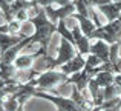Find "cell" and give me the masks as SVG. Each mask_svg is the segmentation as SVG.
Listing matches in <instances>:
<instances>
[{
    "label": "cell",
    "instance_id": "obj_1",
    "mask_svg": "<svg viewBox=\"0 0 121 111\" xmlns=\"http://www.w3.org/2000/svg\"><path fill=\"white\" fill-rule=\"evenodd\" d=\"M29 22L34 25L35 33L32 36H29L31 43H40L41 49L44 51V54H48V45L51 42V37L54 33H57V23L51 22L46 15V11L41 6L40 11H37L35 15H31Z\"/></svg>",
    "mask_w": 121,
    "mask_h": 111
},
{
    "label": "cell",
    "instance_id": "obj_2",
    "mask_svg": "<svg viewBox=\"0 0 121 111\" xmlns=\"http://www.w3.org/2000/svg\"><path fill=\"white\" fill-rule=\"evenodd\" d=\"M69 76L65 74L63 71H60V69H46V71L40 72L37 77H34L32 83L37 87V90H41V91H51L52 88L58 87V85L65 83V82H68Z\"/></svg>",
    "mask_w": 121,
    "mask_h": 111
},
{
    "label": "cell",
    "instance_id": "obj_3",
    "mask_svg": "<svg viewBox=\"0 0 121 111\" xmlns=\"http://www.w3.org/2000/svg\"><path fill=\"white\" fill-rule=\"evenodd\" d=\"M94 39H103L109 45L121 42V20L117 19V20L107 22L106 25L97 26L94 29V33L91 34V40H94Z\"/></svg>",
    "mask_w": 121,
    "mask_h": 111
},
{
    "label": "cell",
    "instance_id": "obj_4",
    "mask_svg": "<svg viewBox=\"0 0 121 111\" xmlns=\"http://www.w3.org/2000/svg\"><path fill=\"white\" fill-rule=\"evenodd\" d=\"M35 97H41V99H46L49 102H52L60 111H81L78 103L69 96H57V94H51V93H44L41 90H37Z\"/></svg>",
    "mask_w": 121,
    "mask_h": 111
},
{
    "label": "cell",
    "instance_id": "obj_5",
    "mask_svg": "<svg viewBox=\"0 0 121 111\" xmlns=\"http://www.w3.org/2000/svg\"><path fill=\"white\" fill-rule=\"evenodd\" d=\"M78 54V49L75 45H72L69 40H66L65 37L60 39V48H58V54L57 57H52V62H51V69H55L58 66H61L63 63L69 62L71 59H74Z\"/></svg>",
    "mask_w": 121,
    "mask_h": 111
},
{
    "label": "cell",
    "instance_id": "obj_6",
    "mask_svg": "<svg viewBox=\"0 0 121 111\" xmlns=\"http://www.w3.org/2000/svg\"><path fill=\"white\" fill-rule=\"evenodd\" d=\"M43 8H44V11H46L48 19H49L51 22H54V23H58L60 20H66V19L72 17L74 12H77L74 0L66 3V5H60L58 8L54 6V5H48V6H43Z\"/></svg>",
    "mask_w": 121,
    "mask_h": 111
},
{
    "label": "cell",
    "instance_id": "obj_7",
    "mask_svg": "<svg viewBox=\"0 0 121 111\" xmlns=\"http://www.w3.org/2000/svg\"><path fill=\"white\" fill-rule=\"evenodd\" d=\"M72 34H74V39H75V43H77L78 53L83 54V56H87L89 53H91V43H89L91 39L83 34L80 25H75V26L72 28Z\"/></svg>",
    "mask_w": 121,
    "mask_h": 111
},
{
    "label": "cell",
    "instance_id": "obj_8",
    "mask_svg": "<svg viewBox=\"0 0 121 111\" xmlns=\"http://www.w3.org/2000/svg\"><path fill=\"white\" fill-rule=\"evenodd\" d=\"M97 8L107 19V22L117 20L121 14V0L120 2H110V3H104V5H98Z\"/></svg>",
    "mask_w": 121,
    "mask_h": 111
},
{
    "label": "cell",
    "instance_id": "obj_9",
    "mask_svg": "<svg viewBox=\"0 0 121 111\" xmlns=\"http://www.w3.org/2000/svg\"><path fill=\"white\" fill-rule=\"evenodd\" d=\"M84 65H86V59L83 57V54L78 53L74 59H71L69 62H66V63H63L61 66H58V69L63 71L65 74L71 76V74H74V72H77V71H81V69L84 68Z\"/></svg>",
    "mask_w": 121,
    "mask_h": 111
},
{
    "label": "cell",
    "instance_id": "obj_10",
    "mask_svg": "<svg viewBox=\"0 0 121 111\" xmlns=\"http://www.w3.org/2000/svg\"><path fill=\"white\" fill-rule=\"evenodd\" d=\"M95 42L91 43V53L98 56L103 62H109V53H110V45L103 39H94Z\"/></svg>",
    "mask_w": 121,
    "mask_h": 111
},
{
    "label": "cell",
    "instance_id": "obj_11",
    "mask_svg": "<svg viewBox=\"0 0 121 111\" xmlns=\"http://www.w3.org/2000/svg\"><path fill=\"white\" fill-rule=\"evenodd\" d=\"M28 37L26 34H11V33H0V48H2V54L8 51L11 46L17 45L18 42Z\"/></svg>",
    "mask_w": 121,
    "mask_h": 111
},
{
    "label": "cell",
    "instance_id": "obj_12",
    "mask_svg": "<svg viewBox=\"0 0 121 111\" xmlns=\"http://www.w3.org/2000/svg\"><path fill=\"white\" fill-rule=\"evenodd\" d=\"M91 79H92V76L89 74L84 68H83L81 71H77V72H74V74L69 76L68 82H69V83H72V85H75V87H77L80 91H83V90H86V88H87L89 80H91Z\"/></svg>",
    "mask_w": 121,
    "mask_h": 111
},
{
    "label": "cell",
    "instance_id": "obj_13",
    "mask_svg": "<svg viewBox=\"0 0 121 111\" xmlns=\"http://www.w3.org/2000/svg\"><path fill=\"white\" fill-rule=\"evenodd\" d=\"M43 49H40L39 53L35 54H25V56H17L14 60V65L20 69H26V68H32L34 66V62L40 57V54H43Z\"/></svg>",
    "mask_w": 121,
    "mask_h": 111
},
{
    "label": "cell",
    "instance_id": "obj_14",
    "mask_svg": "<svg viewBox=\"0 0 121 111\" xmlns=\"http://www.w3.org/2000/svg\"><path fill=\"white\" fill-rule=\"evenodd\" d=\"M20 87V82L15 79H0V96L6 99L8 96L14 94Z\"/></svg>",
    "mask_w": 121,
    "mask_h": 111
},
{
    "label": "cell",
    "instance_id": "obj_15",
    "mask_svg": "<svg viewBox=\"0 0 121 111\" xmlns=\"http://www.w3.org/2000/svg\"><path fill=\"white\" fill-rule=\"evenodd\" d=\"M72 17L78 20V23H80V28H81L83 34H84V36H87L89 39H91V34L94 33V29L97 28V23H95V22L92 20L91 17L81 15V14H78V12H74V15H72Z\"/></svg>",
    "mask_w": 121,
    "mask_h": 111
},
{
    "label": "cell",
    "instance_id": "obj_16",
    "mask_svg": "<svg viewBox=\"0 0 121 111\" xmlns=\"http://www.w3.org/2000/svg\"><path fill=\"white\" fill-rule=\"evenodd\" d=\"M94 77H95V80L98 82V85H100L101 88H104V87H107V85L113 83V80H115V72L109 71V69H101Z\"/></svg>",
    "mask_w": 121,
    "mask_h": 111
},
{
    "label": "cell",
    "instance_id": "obj_17",
    "mask_svg": "<svg viewBox=\"0 0 121 111\" xmlns=\"http://www.w3.org/2000/svg\"><path fill=\"white\" fill-rule=\"evenodd\" d=\"M97 111H104V110H121V96H117V97H112V99H106L100 106L95 108Z\"/></svg>",
    "mask_w": 121,
    "mask_h": 111
},
{
    "label": "cell",
    "instance_id": "obj_18",
    "mask_svg": "<svg viewBox=\"0 0 121 111\" xmlns=\"http://www.w3.org/2000/svg\"><path fill=\"white\" fill-rule=\"evenodd\" d=\"M57 33H58L61 37H65L66 40H69V42H71L72 45L77 46V43H75V39H74V34H72V31H69V29H68V26H66V20H60L58 23H57Z\"/></svg>",
    "mask_w": 121,
    "mask_h": 111
},
{
    "label": "cell",
    "instance_id": "obj_19",
    "mask_svg": "<svg viewBox=\"0 0 121 111\" xmlns=\"http://www.w3.org/2000/svg\"><path fill=\"white\" fill-rule=\"evenodd\" d=\"M17 66L14 63H2V69H0V79H15L17 74Z\"/></svg>",
    "mask_w": 121,
    "mask_h": 111
},
{
    "label": "cell",
    "instance_id": "obj_20",
    "mask_svg": "<svg viewBox=\"0 0 121 111\" xmlns=\"http://www.w3.org/2000/svg\"><path fill=\"white\" fill-rule=\"evenodd\" d=\"M3 110L6 111H18V110H23V106L20 105V102L17 100V97L15 96H8L5 99V102H3Z\"/></svg>",
    "mask_w": 121,
    "mask_h": 111
},
{
    "label": "cell",
    "instance_id": "obj_21",
    "mask_svg": "<svg viewBox=\"0 0 121 111\" xmlns=\"http://www.w3.org/2000/svg\"><path fill=\"white\" fill-rule=\"evenodd\" d=\"M120 90H121V87H120V85H117L115 82H113V83H110V85H107V87H104V88H103L104 100H106V99H112V97L120 96Z\"/></svg>",
    "mask_w": 121,
    "mask_h": 111
},
{
    "label": "cell",
    "instance_id": "obj_22",
    "mask_svg": "<svg viewBox=\"0 0 121 111\" xmlns=\"http://www.w3.org/2000/svg\"><path fill=\"white\" fill-rule=\"evenodd\" d=\"M103 63V60L100 59L98 56H95V54H92V53H89L87 57H86V65H84V69H92V68H95V66H98V65H101Z\"/></svg>",
    "mask_w": 121,
    "mask_h": 111
},
{
    "label": "cell",
    "instance_id": "obj_23",
    "mask_svg": "<svg viewBox=\"0 0 121 111\" xmlns=\"http://www.w3.org/2000/svg\"><path fill=\"white\" fill-rule=\"evenodd\" d=\"M120 45H121L120 42H117V43H112V45H110V53H109V62H112V63H113V66H115L117 60L120 59V56H118V51H120ZM115 69H117V68H115Z\"/></svg>",
    "mask_w": 121,
    "mask_h": 111
},
{
    "label": "cell",
    "instance_id": "obj_24",
    "mask_svg": "<svg viewBox=\"0 0 121 111\" xmlns=\"http://www.w3.org/2000/svg\"><path fill=\"white\" fill-rule=\"evenodd\" d=\"M14 19H17L18 22H28L29 20V9L28 8H22V9H18L17 12H15V15H14Z\"/></svg>",
    "mask_w": 121,
    "mask_h": 111
},
{
    "label": "cell",
    "instance_id": "obj_25",
    "mask_svg": "<svg viewBox=\"0 0 121 111\" xmlns=\"http://www.w3.org/2000/svg\"><path fill=\"white\" fill-rule=\"evenodd\" d=\"M72 2V0H37L40 6H48V5H66V3Z\"/></svg>",
    "mask_w": 121,
    "mask_h": 111
},
{
    "label": "cell",
    "instance_id": "obj_26",
    "mask_svg": "<svg viewBox=\"0 0 121 111\" xmlns=\"http://www.w3.org/2000/svg\"><path fill=\"white\" fill-rule=\"evenodd\" d=\"M112 0H92L91 5L92 6H98V5H104V3H110Z\"/></svg>",
    "mask_w": 121,
    "mask_h": 111
},
{
    "label": "cell",
    "instance_id": "obj_27",
    "mask_svg": "<svg viewBox=\"0 0 121 111\" xmlns=\"http://www.w3.org/2000/svg\"><path fill=\"white\" fill-rule=\"evenodd\" d=\"M3 102H5V99H3V97L0 96V111L3 110Z\"/></svg>",
    "mask_w": 121,
    "mask_h": 111
},
{
    "label": "cell",
    "instance_id": "obj_28",
    "mask_svg": "<svg viewBox=\"0 0 121 111\" xmlns=\"http://www.w3.org/2000/svg\"><path fill=\"white\" fill-rule=\"evenodd\" d=\"M6 2H8V3H14L15 0H6Z\"/></svg>",
    "mask_w": 121,
    "mask_h": 111
},
{
    "label": "cell",
    "instance_id": "obj_29",
    "mask_svg": "<svg viewBox=\"0 0 121 111\" xmlns=\"http://www.w3.org/2000/svg\"><path fill=\"white\" fill-rule=\"evenodd\" d=\"M0 69H2V62H0Z\"/></svg>",
    "mask_w": 121,
    "mask_h": 111
},
{
    "label": "cell",
    "instance_id": "obj_30",
    "mask_svg": "<svg viewBox=\"0 0 121 111\" xmlns=\"http://www.w3.org/2000/svg\"><path fill=\"white\" fill-rule=\"evenodd\" d=\"M0 56H2V48H0Z\"/></svg>",
    "mask_w": 121,
    "mask_h": 111
},
{
    "label": "cell",
    "instance_id": "obj_31",
    "mask_svg": "<svg viewBox=\"0 0 121 111\" xmlns=\"http://www.w3.org/2000/svg\"><path fill=\"white\" fill-rule=\"evenodd\" d=\"M112 2H120V0H112Z\"/></svg>",
    "mask_w": 121,
    "mask_h": 111
},
{
    "label": "cell",
    "instance_id": "obj_32",
    "mask_svg": "<svg viewBox=\"0 0 121 111\" xmlns=\"http://www.w3.org/2000/svg\"><path fill=\"white\" fill-rule=\"evenodd\" d=\"M87 2H89V3H92V0H87Z\"/></svg>",
    "mask_w": 121,
    "mask_h": 111
},
{
    "label": "cell",
    "instance_id": "obj_33",
    "mask_svg": "<svg viewBox=\"0 0 121 111\" xmlns=\"http://www.w3.org/2000/svg\"><path fill=\"white\" fill-rule=\"evenodd\" d=\"M118 19H120V20H121V14H120V17H118Z\"/></svg>",
    "mask_w": 121,
    "mask_h": 111
},
{
    "label": "cell",
    "instance_id": "obj_34",
    "mask_svg": "<svg viewBox=\"0 0 121 111\" xmlns=\"http://www.w3.org/2000/svg\"><path fill=\"white\" fill-rule=\"evenodd\" d=\"M120 96H121V90H120Z\"/></svg>",
    "mask_w": 121,
    "mask_h": 111
}]
</instances>
